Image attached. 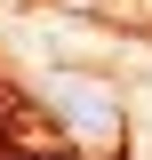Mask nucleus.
I'll use <instances>...</instances> for the list:
<instances>
[{
	"label": "nucleus",
	"mask_w": 152,
	"mask_h": 160,
	"mask_svg": "<svg viewBox=\"0 0 152 160\" xmlns=\"http://www.w3.org/2000/svg\"><path fill=\"white\" fill-rule=\"evenodd\" d=\"M56 112H64V128H72V136L96 144V152H104V144H120V112H112V96H104V88L64 80V88H56Z\"/></svg>",
	"instance_id": "f257e3e1"
},
{
	"label": "nucleus",
	"mask_w": 152,
	"mask_h": 160,
	"mask_svg": "<svg viewBox=\"0 0 152 160\" xmlns=\"http://www.w3.org/2000/svg\"><path fill=\"white\" fill-rule=\"evenodd\" d=\"M56 160H64V152H56Z\"/></svg>",
	"instance_id": "f03ea898"
}]
</instances>
